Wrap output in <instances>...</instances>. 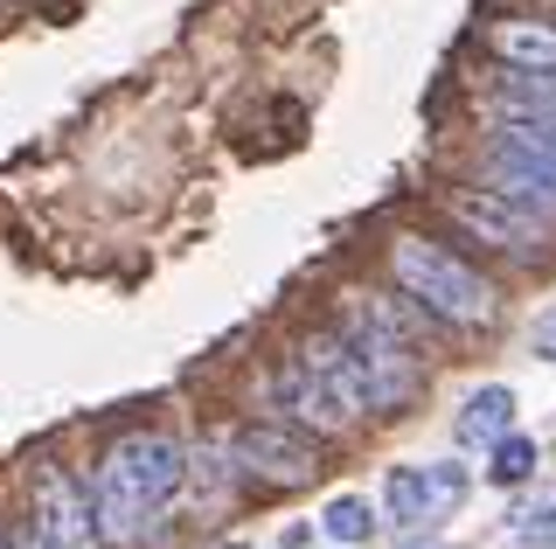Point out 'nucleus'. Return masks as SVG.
I'll return each instance as SVG.
<instances>
[{
    "label": "nucleus",
    "mask_w": 556,
    "mask_h": 549,
    "mask_svg": "<svg viewBox=\"0 0 556 549\" xmlns=\"http://www.w3.org/2000/svg\"><path fill=\"white\" fill-rule=\"evenodd\" d=\"M320 528H327V536H334L341 549H355V542H369V536H376V508L362 501V494H341V501H327Z\"/></svg>",
    "instance_id": "nucleus-14"
},
{
    "label": "nucleus",
    "mask_w": 556,
    "mask_h": 549,
    "mask_svg": "<svg viewBox=\"0 0 556 549\" xmlns=\"http://www.w3.org/2000/svg\"><path fill=\"white\" fill-rule=\"evenodd\" d=\"M223 549H243V542H223Z\"/></svg>",
    "instance_id": "nucleus-18"
},
{
    "label": "nucleus",
    "mask_w": 556,
    "mask_h": 549,
    "mask_svg": "<svg viewBox=\"0 0 556 549\" xmlns=\"http://www.w3.org/2000/svg\"><path fill=\"white\" fill-rule=\"evenodd\" d=\"M494 105H501V118H556V77L549 71H508Z\"/></svg>",
    "instance_id": "nucleus-12"
},
{
    "label": "nucleus",
    "mask_w": 556,
    "mask_h": 549,
    "mask_svg": "<svg viewBox=\"0 0 556 549\" xmlns=\"http://www.w3.org/2000/svg\"><path fill=\"white\" fill-rule=\"evenodd\" d=\"M480 175L494 195L521 202L529 216H556V118H501L480 153Z\"/></svg>",
    "instance_id": "nucleus-4"
},
{
    "label": "nucleus",
    "mask_w": 556,
    "mask_h": 549,
    "mask_svg": "<svg viewBox=\"0 0 556 549\" xmlns=\"http://www.w3.org/2000/svg\"><path fill=\"white\" fill-rule=\"evenodd\" d=\"M35 536L42 549H98V514L91 494L70 467H35Z\"/></svg>",
    "instance_id": "nucleus-7"
},
{
    "label": "nucleus",
    "mask_w": 556,
    "mask_h": 549,
    "mask_svg": "<svg viewBox=\"0 0 556 549\" xmlns=\"http://www.w3.org/2000/svg\"><path fill=\"white\" fill-rule=\"evenodd\" d=\"M529 473H535V438L501 432L494 438V459H486V480H494V487H521Z\"/></svg>",
    "instance_id": "nucleus-15"
},
{
    "label": "nucleus",
    "mask_w": 556,
    "mask_h": 549,
    "mask_svg": "<svg viewBox=\"0 0 556 549\" xmlns=\"http://www.w3.org/2000/svg\"><path fill=\"white\" fill-rule=\"evenodd\" d=\"M466 487H473V473L452 467V459H439V467H390L382 501H390V522L431 528V522H445V514L466 501Z\"/></svg>",
    "instance_id": "nucleus-8"
},
{
    "label": "nucleus",
    "mask_w": 556,
    "mask_h": 549,
    "mask_svg": "<svg viewBox=\"0 0 556 549\" xmlns=\"http://www.w3.org/2000/svg\"><path fill=\"white\" fill-rule=\"evenodd\" d=\"M0 549H42V536H35V522H22V528H8V542Z\"/></svg>",
    "instance_id": "nucleus-17"
},
{
    "label": "nucleus",
    "mask_w": 556,
    "mask_h": 549,
    "mask_svg": "<svg viewBox=\"0 0 556 549\" xmlns=\"http://www.w3.org/2000/svg\"><path fill=\"white\" fill-rule=\"evenodd\" d=\"M230 459L251 487H271V494H292V487H313L327 467H320V445L286 432V424H243L230 438Z\"/></svg>",
    "instance_id": "nucleus-6"
},
{
    "label": "nucleus",
    "mask_w": 556,
    "mask_h": 549,
    "mask_svg": "<svg viewBox=\"0 0 556 549\" xmlns=\"http://www.w3.org/2000/svg\"><path fill=\"white\" fill-rule=\"evenodd\" d=\"M535 355H543V362H556V314L535 328Z\"/></svg>",
    "instance_id": "nucleus-16"
},
{
    "label": "nucleus",
    "mask_w": 556,
    "mask_h": 549,
    "mask_svg": "<svg viewBox=\"0 0 556 549\" xmlns=\"http://www.w3.org/2000/svg\"><path fill=\"white\" fill-rule=\"evenodd\" d=\"M501 432H515V390L486 383V390H473V397H466V410H459V438L494 445Z\"/></svg>",
    "instance_id": "nucleus-13"
},
{
    "label": "nucleus",
    "mask_w": 556,
    "mask_h": 549,
    "mask_svg": "<svg viewBox=\"0 0 556 549\" xmlns=\"http://www.w3.org/2000/svg\"><path fill=\"white\" fill-rule=\"evenodd\" d=\"M486 49H494L508 71H549L556 77V22H494L486 28Z\"/></svg>",
    "instance_id": "nucleus-11"
},
{
    "label": "nucleus",
    "mask_w": 556,
    "mask_h": 549,
    "mask_svg": "<svg viewBox=\"0 0 556 549\" xmlns=\"http://www.w3.org/2000/svg\"><path fill=\"white\" fill-rule=\"evenodd\" d=\"M445 222L452 230H466L473 244L486 251H508V257H543V237H549V222L543 216H529L521 202L508 195H494V188H445Z\"/></svg>",
    "instance_id": "nucleus-5"
},
{
    "label": "nucleus",
    "mask_w": 556,
    "mask_h": 549,
    "mask_svg": "<svg viewBox=\"0 0 556 549\" xmlns=\"http://www.w3.org/2000/svg\"><path fill=\"white\" fill-rule=\"evenodd\" d=\"M300 355L313 362V375H320L327 390H334V404L348 410V418H369V390H362V375H355V355L341 348V334H306L300 341Z\"/></svg>",
    "instance_id": "nucleus-10"
},
{
    "label": "nucleus",
    "mask_w": 556,
    "mask_h": 549,
    "mask_svg": "<svg viewBox=\"0 0 556 549\" xmlns=\"http://www.w3.org/2000/svg\"><path fill=\"white\" fill-rule=\"evenodd\" d=\"M181 487H188V452L167 432H126V438H112V445H104V459L91 467V480H84L91 514H98V536H112V542H139V536H147V522Z\"/></svg>",
    "instance_id": "nucleus-1"
},
{
    "label": "nucleus",
    "mask_w": 556,
    "mask_h": 549,
    "mask_svg": "<svg viewBox=\"0 0 556 549\" xmlns=\"http://www.w3.org/2000/svg\"><path fill=\"white\" fill-rule=\"evenodd\" d=\"M278 410H286L292 424H313V432H348V424H355V418L334 404V390L313 375V362H306L300 348L278 362Z\"/></svg>",
    "instance_id": "nucleus-9"
},
{
    "label": "nucleus",
    "mask_w": 556,
    "mask_h": 549,
    "mask_svg": "<svg viewBox=\"0 0 556 549\" xmlns=\"http://www.w3.org/2000/svg\"><path fill=\"white\" fill-rule=\"evenodd\" d=\"M390 279L410 306H425L445 328H494L501 320V293L466 265L459 251L425 244V237H396L390 244Z\"/></svg>",
    "instance_id": "nucleus-2"
},
{
    "label": "nucleus",
    "mask_w": 556,
    "mask_h": 549,
    "mask_svg": "<svg viewBox=\"0 0 556 549\" xmlns=\"http://www.w3.org/2000/svg\"><path fill=\"white\" fill-rule=\"evenodd\" d=\"M334 334H341V348L355 355V375H362V390H369V418H404L417 404V390L431 383L425 348L404 341V334H390L382 320L362 314V306H348V320Z\"/></svg>",
    "instance_id": "nucleus-3"
}]
</instances>
